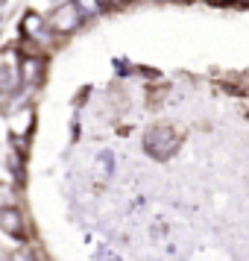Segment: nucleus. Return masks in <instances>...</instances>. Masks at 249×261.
Instances as JSON below:
<instances>
[{"instance_id":"nucleus-10","label":"nucleus","mask_w":249,"mask_h":261,"mask_svg":"<svg viewBox=\"0 0 249 261\" xmlns=\"http://www.w3.org/2000/svg\"><path fill=\"white\" fill-rule=\"evenodd\" d=\"M9 197H12V191L0 185V208H6V205H9Z\"/></svg>"},{"instance_id":"nucleus-4","label":"nucleus","mask_w":249,"mask_h":261,"mask_svg":"<svg viewBox=\"0 0 249 261\" xmlns=\"http://www.w3.org/2000/svg\"><path fill=\"white\" fill-rule=\"evenodd\" d=\"M79 12L73 9V3H65V6H59L56 12L50 15V27L56 30V33H73L76 27H79Z\"/></svg>"},{"instance_id":"nucleus-12","label":"nucleus","mask_w":249,"mask_h":261,"mask_svg":"<svg viewBox=\"0 0 249 261\" xmlns=\"http://www.w3.org/2000/svg\"><path fill=\"white\" fill-rule=\"evenodd\" d=\"M217 3H226V0H217ZM229 3H246V0H229Z\"/></svg>"},{"instance_id":"nucleus-11","label":"nucleus","mask_w":249,"mask_h":261,"mask_svg":"<svg viewBox=\"0 0 249 261\" xmlns=\"http://www.w3.org/2000/svg\"><path fill=\"white\" fill-rule=\"evenodd\" d=\"M123 3H129V0H100V6H123Z\"/></svg>"},{"instance_id":"nucleus-3","label":"nucleus","mask_w":249,"mask_h":261,"mask_svg":"<svg viewBox=\"0 0 249 261\" xmlns=\"http://www.w3.org/2000/svg\"><path fill=\"white\" fill-rule=\"evenodd\" d=\"M0 232L3 235H12V238H21V241L26 238V220L15 205L0 208Z\"/></svg>"},{"instance_id":"nucleus-5","label":"nucleus","mask_w":249,"mask_h":261,"mask_svg":"<svg viewBox=\"0 0 249 261\" xmlns=\"http://www.w3.org/2000/svg\"><path fill=\"white\" fill-rule=\"evenodd\" d=\"M41 73H44V62L38 59V56H26L21 62V83L30 80V83H38L41 80Z\"/></svg>"},{"instance_id":"nucleus-1","label":"nucleus","mask_w":249,"mask_h":261,"mask_svg":"<svg viewBox=\"0 0 249 261\" xmlns=\"http://www.w3.org/2000/svg\"><path fill=\"white\" fill-rule=\"evenodd\" d=\"M179 144H182V135L173 126H167V123H155L153 129L144 135V150L153 159H158V162L170 159L179 150Z\"/></svg>"},{"instance_id":"nucleus-9","label":"nucleus","mask_w":249,"mask_h":261,"mask_svg":"<svg viewBox=\"0 0 249 261\" xmlns=\"http://www.w3.org/2000/svg\"><path fill=\"white\" fill-rule=\"evenodd\" d=\"M12 261H36V255H33L30 249H18V252L12 255Z\"/></svg>"},{"instance_id":"nucleus-7","label":"nucleus","mask_w":249,"mask_h":261,"mask_svg":"<svg viewBox=\"0 0 249 261\" xmlns=\"http://www.w3.org/2000/svg\"><path fill=\"white\" fill-rule=\"evenodd\" d=\"M30 123H33V112L30 109H21V115L12 118V132L15 135H26L30 132Z\"/></svg>"},{"instance_id":"nucleus-2","label":"nucleus","mask_w":249,"mask_h":261,"mask_svg":"<svg viewBox=\"0 0 249 261\" xmlns=\"http://www.w3.org/2000/svg\"><path fill=\"white\" fill-rule=\"evenodd\" d=\"M21 88V62L15 59V53H3L0 62V94H15Z\"/></svg>"},{"instance_id":"nucleus-6","label":"nucleus","mask_w":249,"mask_h":261,"mask_svg":"<svg viewBox=\"0 0 249 261\" xmlns=\"http://www.w3.org/2000/svg\"><path fill=\"white\" fill-rule=\"evenodd\" d=\"M21 27H24V33L30 38H38V36H41V30H44V18L36 15V12H26L24 15V24H21Z\"/></svg>"},{"instance_id":"nucleus-8","label":"nucleus","mask_w":249,"mask_h":261,"mask_svg":"<svg viewBox=\"0 0 249 261\" xmlns=\"http://www.w3.org/2000/svg\"><path fill=\"white\" fill-rule=\"evenodd\" d=\"M73 9L79 12V18H88V15L100 12V0H71Z\"/></svg>"}]
</instances>
